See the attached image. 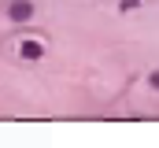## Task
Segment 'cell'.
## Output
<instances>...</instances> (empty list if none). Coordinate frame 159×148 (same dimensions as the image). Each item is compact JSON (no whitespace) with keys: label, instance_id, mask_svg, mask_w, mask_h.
<instances>
[{"label":"cell","instance_id":"obj_4","mask_svg":"<svg viewBox=\"0 0 159 148\" xmlns=\"http://www.w3.org/2000/svg\"><path fill=\"white\" fill-rule=\"evenodd\" d=\"M148 85H152V89L159 93V71H152V74H148Z\"/></svg>","mask_w":159,"mask_h":148},{"label":"cell","instance_id":"obj_1","mask_svg":"<svg viewBox=\"0 0 159 148\" xmlns=\"http://www.w3.org/2000/svg\"><path fill=\"white\" fill-rule=\"evenodd\" d=\"M19 56H26V59H41V56H44V48H41L34 37H22V41H19Z\"/></svg>","mask_w":159,"mask_h":148},{"label":"cell","instance_id":"obj_3","mask_svg":"<svg viewBox=\"0 0 159 148\" xmlns=\"http://www.w3.org/2000/svg\"><path fill=\"white\" fill-rule=\"evenodd\" d=\"M133 7H137V0H122V4H119V11H122V15H129Z\"/></svg>","mask_w":159,"mask_h":148},{"label":"cell","instance_id":"obj_2","mask_svg":"<svg viewBox=\"0 0 159 148\" xmlns=\"http://www.w3.org/2000/svg\"><path fill=\"white\" fill-rule=\"evenodd\" d=\"M11 19L19 22V19H34V4L30 0H15L11 4Z\"/></svg>","mask_w":159,"mask_h":148}]
</instances>
